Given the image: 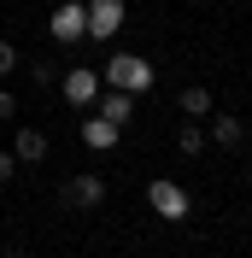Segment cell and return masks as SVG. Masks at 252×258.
I'll list each match as a JSON object with an SVG mask.
<instances>
[{
	"mask_svg": "<svg viewBox=\"0 0 252 258\" xmlns=\"http://www.w3.org/2000/svg\"><path fill=\"white\" fill-rule=\"evenodd\" d=\"M100 82H106V88H123V94L141 100L147 88L158 82V71H153V59H141V53H111L106 71H100Z\"/></svg>",
	"mask_w": 252,
	"mask_h": 258,
	"instance_id": "1",
	"label": "cell"
},
{
	"mask_svg": "<svg viewBox=\"0 0 252 258\" xmlns=\"http://www.w3.org/2000/svg\"><path fill=\"white\" fill-rule=\"evenodd\" d=\"M47 35L59 41V47H77L82 35H88V6H82V0H59V6L47 12Z\"/></svg>",
	"mask_w": 252,
	"mask_h": 258,
	"instance_id": "2",
	"label": "cell"
},
{
	"mask_svg": "<svg viewBox=\"0 0 252 258\" xmlns=\"http://www.w3.org/2000/svg\"><path fill=\"white\" fill-rule=\"evenodd\" d=\"M147 206H153L164 223H182V217H188V194L176 188L170 176H153V182H147Z\"/></svg>",
	"mask_w": 252,
	"mask_h": 258,
	"instance_id": "3",
	"label": "cell"
},
{
	"mask_svg": "<svg viewBox=\"0 0 252 258\" xmlns=\"http://www.w3.org/2000/svg\"><path fill=\"white\" fill-rule=\"evenodd\" d=\"M123 0H88V35L94 41H111V35L123 30Z\"/></svg>",
	"mask_w": 252,
	"mask_h": 258,
	"instance_id": "4",
	"label": "cell"
},
{
	"mask_svg": "<svg viewBox=\"0 0 252 258\" xmlns=\"http://www.w3.org/2000/svg\"><path fill=\"white\" fill-rule=\"evenodd\" d=\"M65 100H71V106H94L100 100V88H106V82H100V71H88V64H77V71H65Z\"/></svg>",
	"mask_w": 252,
	"mask_h": 258,
	"instance_id": "5",
	"label": "cell"
},
{
	"mask_svg": "<svg viewBox=\"0 0 252 258\" xmlns=\"http://www.w3.org/2000/svg\"><path fill=\"white\" fill-rule=\"evenodd\" d=\"M100 200H106V182H100V176H88V170L65 182V206H71V211H94Z\"/></svg>",
	"mask_w": 252,
	"mask_h": 258,
	"instance_id": "6",
	"label": "cell"
},
{
	"mask_svg": "<svg viewBox=\"0 0 252 258\" xmlns=\"http://www.w3.org/2000/svg\"><path fill=\"white\" fill-rule=\"evenodd\" d=\"M117 141H123V129H117V123H106L100 112H88V117H82V147H94V153H111Z\"/></svg>",
	"mask_w": 252,
	"mask_h": 258,
	"instance_id": "7",
	"label": "cell"
},
{
	"mask_svg": "<svg viewBox=\"0 0 252 258\" xmlns=\"http://www.w3.org/2000/svg\"><path fill=\"white\" fill-rule=\"evenodd\" d=\"M94 112L106 117V123H117V129H123L129 117H135V94H123V88H100V100H94Z\"/></svg>",
	"mask_w": 252,
	"mask_h": 258,
	"instance_id": "8",
	"label": "cell"
},
{
	"mask_svg": "<svg viewBox=\"0 0 252 258\" xmlns=\"http://www.w3.org/2000/svg\"><path fill=\"white\" fill-rule=\"evenodd\" d=\"M12 159H18V164H41V159H47V135L24 123V129L12 135Z\"/></svg>",
	"mask_w": 252,
	"mask_h": 258,
	"instance_id": "9",
	"label": "cell"
},
{
	"mask_svg": "<svg viewBox=\"0 0 252 258\" xmlns=\"http://www.w3.org/2000/svg\"><path fill=\"white\" fill-rule=\"evenodd\" d=\"M240 135H246V129H240L235 112H217V117H211V129H205V141H211V147H235Z\"/></svg>",
	"mask_w": 252,
	"mask_h": 258,
	"instance_id": "10",
	"label": "cell"
},
{
	"mask_svg": "<svg viewBox=\"0 0 252 258\" xmlns=\"http://www.w3.org/2000/svg\"><path fill=\"white\" fill-rule=\"evenodd\" d=\"M182 112H188V117H211V112H217V106H211V88H205V82L182 88Z\"/></svg>",
	"mask_w": 252,
	"mask_h": 258,
	"instance_id": "11",
	"label": "cell"
},
{
	"mask_svg": "<svg viewBox=\"0 0 252 258\" xmlns=\"http://www.w3.org/2000/svg\"><path fill=\"white\" fill-rule=\"evenodd\" d=\"M176 147H182V153H205L211 141H205V129H200V123L188 117V123H182V135H176Z\"/></svg>",
	"mask_w": 252,
	"mask_h": 258,
	"instance_id": "12",
	"label": "cell"
},
{
	"mask_svg": "<svg viewBox=\"0 0 252 258\" xmlns=\"http://www.w3.org/2000/svg\"><path fill=\"white\" fill-rule=\"evenodd\" d=\"M18 64H24V59H18V47H12V41H6V35H0V77H12Z\"/></svg>",
	"mask_w": 252,
	"mask_h": 258,
	"instance_id": "13",
	"label": "cell"
},
{
	"mask_svg": "<svg viewBox=\"0 0 252 258\" xmlns=\"http://www.w3.org/2000/svg\"><path fill=\"white\" fill-rule=\"evenodd\" d=\"M0 123H18V94H6V88H0Z\"/></svg>",
	"mask_w": 252,
	"mask_h": 258,
	"instance_id": "14",
	"label": "cell"
},
{
	"mask_svg": "<svg viewBox=\"0 0 252 258\" xmlns=\"http://www.w3.org/2000/svg\"><path fill=\"white\" fill-rule=\"evenodd\" d=\"M12 176H18V159H12V153H0V188H6Z\"/></svg>",
	"mask_w": 252,
	"mask_h": 258,
	"instance_id": "15",
	"label": "cell"
},
{
	"mask_svg": "<svg viewBox=\"0 0 252 258\" xmlns=\"http://www.w3.org/2000/svg\"><path fill=\"white\" fill-rule=\"evenodd\" d=\"M6 258H24V246H6Z\"/></svg>",
	"mask_w": 252,
	"mask_h": 258,
	"instance_id": "16",
	"label": "cell"
},
{
	"mask_svg": "<svg viewBox=\"0 0 252 258\" xmlns=\"http://www.w3.org/2000/svg\"><path fill=\"white\" fill-rule=\"evenodd\" d=\"M53 6H59V0H53Z\"/></svg>",
	"mask_w": 252,
	"mask_h": 258,
	"instance_id": "17",
	"label": "cell"
}]
</instances>
